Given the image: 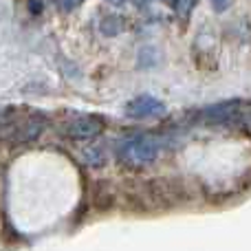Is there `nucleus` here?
Returning <instances> with one entry per match:
<instances>
[{
	"label": "nucleus",
	"mask_w": 251,
	"mask_h": 251,
	"mask_svg": "<svg viewBox=\"0 0 251 251\" xmlns=\"http://www.w3.org/2000/svg\"><path fill=\"white\" fill-rule=\"evenodd\" d=\"M163 139L156 134H132L117 141L115 146V159L128 170H141L152 165L161 156Z\"/></svg>",
	"instance_id": "f257e3e1"
},
{
	"label": "nucleus",
	"mask_w": 251,
	"mask_h": 251,
	"mask_svg": "<svg viewBox=\"0 0 251 251\" xmlns=\"http://www.w3.org/2000/svg\"><path fill=\"white\" fill-rule=\"evenodd\" d=\"M199 119L207 126H231V128L243 126V130L247 132V101L225 100L218 104L205 106L199 113Z\"/></svg>",
	"instance_id": "f03ea898"
},
{
	"label": "nucleus",
	"mask_w": 251,
	"mask_h": 251,
	"mask_svg": "<svg viewBox=\"0 0 251 251\" xmlns=\"http://www.w3.org/2000/svg\"><path fill=\"white\" fill-rule=\"evenodd\" d=\"M106 122L100 115H79V117L69 119L62 126V134L66 139H73V141H88V139H95L104 132Z\"/></svg>",
	"instance_id": "7ed1b4c3"
},
{
	"label": "nucleus",
	"mask_w": 251,
	"mask_h": 251,
	"mask_svg": "<svg viewBox=\"0 0 251 251\" xmlns=\"http://www.w3.org/2000/svg\"><path fill=\"white\" fill-rule=\"evenodd\" d=\"M124 110L130 119H152V117L165 115L168 108H165V104L161 100H156V97L139 95V97H134V100H130Z\"/></svg>",
	"instance_id": "20e7f679"
},
{
	"label": "nucleus",
	"mask_w": 251,
	"mask_h": 251,
	"mask_svg": "<svg viewBox=\"0 0 251 251\" xmlns=\"http://www.w3.org/2000/svg\"><path fill=\"white\" fill-rule=\"evenodd\" d=\"M44 128H47V119H44L42 115H31L20 128L13 130V141L16 143H31L44 132Z\"/></svg>",
	"instance_id": "39448f33"
},
{
	"label": "nucleus",
	"mask_w": 251,
	"mask_h": 251,
	"mask_svg": "<svg viewBox=\"0 0 251 251\" xmlns=\"http://www.w3.org/2000/svg\"><path fill=\"white\" fill-rule=\"evenodd\" d=\"M100 31L106 35V38H113V35H119L124 31V18L117 16V13H108V16L101 18L100 22Z\"/></svg>",
	"instance_id": "423d86ee"
},
{
	"label": "nucleus",
	"mask_w": 251,
	"mask_h": 251,
	"mask_svg": "<svg viewBox=\"0 0 251 251\" xmlns=\"http://www.w3.org/2000/svg\"><path fill=\"white\" fill-rule=\"evenodd\" d=\"M82 159L86 165H91V168H101V165L106 163V154L101 148H86V150L82 152Z\"/></svg>",
	"instance_id": "0eeeda50"
},
{
	"label": "nucleus",
	"mask_w": 251,
	"mask_h": 251,
	"mask_svg": "<svg viewBox=\"0 0 251 251\" xmlns=\"http://www.w3.org/2000/svg\"><path fill=\"white\" fill-rule=\"evenodd\" d=\"M196 2H199V0H176V9L181 13H185V16H190L192 9L196 7Z\"/></svg>",
	"instance_id": "6e6552de"
},
{
	"label": "nucleus",
	"mask_w": 251,
	"mask_h": 251,
	"mask_svg": "<svg viewBox=\"0 0 251 251\" xmlns=\"http://www.w3.org/2000/svg\"><path fill=\"white\" fill-rule=\"evenodd\" d=\"M209 2H212V7L216 9L218 13H223V11H227V9L231 7V2H234V0H209Z\"/></svg>",
	"instance_id": "1a4fd4ad"
},
{
	"label": "nucleus",
	"mask_w": 251,
	"mask_h": 251,
	"mask_svg": "<svg viewBox=\"0 0 251 251\" xmlns=\"http://www.w3.org/2000/svg\"><path fill=\"white\" fill-rule=\"evenodd\" d=\"M82 2L84 0H62V7H64L66 11H73V9H77Z\"/></svg>",
	"instance_id": "9d476101"
},
{
	"label": "nucleus",
	"mask_w": 251,
	"mask_h": 251,
	"mask_svg": "<svg viewBox=\"0 0 251 251\" xmlns=\"http://www.w3.org/2000/svg\"><path fill=\"white\" fill-rule=\"evenodd\" d=\"M130 2H132L137 9H146V7H150V0H130Z\"/></svg>",
	"instance_id": "9b49d317"
},
{
	"label": "nucleus",
	"mask_w": 251,
	"mask_h": 251,
	"mask_svg": "<svg viewBox=\"0 0 251 251\" xmlns=\"http://www.w3.org/2000/svg\"><path fill=\"white\" fill-rule=\"evenodd\" d=\"M161 2H163L165 7H170V9H176V0H161Z\"/></svg>",
	"instance_id": "f8f14e48"
},
{
	"label": "nucleus",
	"mask_w": 251,
	"mask_h": 251,
	"mask_svg": "<svg viewBox=\"0 0 251 251\" xmlns=\"http://www.w3.org/2000/svg\"><path fill=\"white\" fill-rule=\"evenodd\" d=\"M106 2H108V4H113V7H119V4H124L126 0H106Z\"/></svg>",
	"instance_id": "ddd939ff"
}]
</instances>
